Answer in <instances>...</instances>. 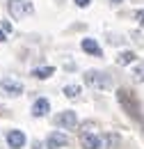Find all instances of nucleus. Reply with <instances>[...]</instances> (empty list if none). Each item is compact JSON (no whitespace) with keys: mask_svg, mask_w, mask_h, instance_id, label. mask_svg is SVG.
<instances>
[{"mask_svg":"<svg viewBox=\"0 0 144 149\" xmlns=\"http://www.w3.org/2000/svg\"><path fill=\"white\" fill-rule=\"evenodd\" d=\"M80 142H82V149H101V138L94 133H82Z\"/></svg>","mask_w":144,"mask_h":149,"instance_id":"obj_10","label":"nucleus"},{"mask_svg":"<svg viewBox=\"0 0 144 149\" xmlns=\"http://www.w3.org/2000/svg\"><path fill=\"white\" fill-rule=\"evenodd\" d=\"M53 74H55V67H37L35 71H32V76L39 78V80H46V78H51Z\"/></svg>","mask_w":144,"mask_h":149,"instance_id":"obj_11","label":"nucleus"},{"mask_svg":"<svg viewBox=\"0 0 144 149\" xmlns=\"http://www.w3.org/2000/svg\"><path fill=\"white\" fill-rule=\"evenodd\" d=\"M135 78L144 83V64H137V67H135Z\"/></svg>","mask_w":144,"mask_h":149,"instance_id":"obj_14","label":"nucleus"},{"mask_svg":"<svg viewBox=\"0 0 144 149\" xmlns=\"http://www.w3.org/2000/svg\"><path fill=\"white\" fill-rule=\"evenodd\" d=\"M48 110H51V101L48 99H37L35 101V106H32V115L35 117H44V115H48Z\"/></svg>","mask_w":144,"mask_h":149,"instance_id":"obj_9","label":"nucleus"},{"mask_svg":"<svg viewBox=\"0 0 144 149\" xmlns=\"http://www.w3.org/2000/svg\"><path fill=\"white\" fill-rule=\"evenodd\" d=\"M7 145L12 149H21L23 145H25V133H21V131H9L7 133Z\"/></svg>","mask_w":144,"mask_h":149,"instance_id":"obj_7","label":"nucleus"},{"mask_svg":"<svg viewBox=\"0 0 144 149\" xmlns=\"http://www.w3.org/2000/svg\"><path fill=\"white\" fill-rule=\"evenodd\" d=\"M135 21L144 28V9H137V12H135Z\"/></svg>","mask_w":144,"mask_h":149,"instance_id":"obj_15","label":"nucleus"},{"mask_svg":"<svg viewBox=\"0 0 144 149\" xmlns=\"http://www.w3.org/2000/svg\"><path fill=\"white\" fill-rule=\"evenodd\" d=\"M73 2H75L78 7H89V2H91V0H73Z\"/></svg>","mask_w":144,"mask_h":149,"instance_id":"obj_16","label":"nucleus"},{"mask_svg":"<svg viewBox=\"0 0 144 149\" xmlns=\"http://www.w3.org/2000/svg\"><path fill=\"white\" fill-rule=\"evenodd\" d=\"M0 94L2 96H18V94H23V85L18 80L5 78V80H0Z\"/></svg>","mask_w":144,"mask_h":149,"instance_id":"obj_3","label":"nucleus"},{"mask_svg":"<svg viewBox=\"0 0 144 149\" xmlns=\"http://www.w3.org/2000/svg\"><path fill=\"white\" fill-rule=\"evenodd\" d=\"M117 99H119V103H121V106L128 110V115L140 117V112H137V103H135V101L128 96V90H119V92H117Z\"/></svg>","mask_w":144,"mask_h":149,"instance_id":"obj_6","label":"nucleus"},{"mask_svg":"<svg viewBox=\"0 0 144 149\" xmlns=\"http://www.w3.org/2000/svg\"><path fill=\"white\" fill-rule=\"evenodd\" d=\"M80 46H82V51H85V53H89V55H94V57H101V46L96 44V39L85 37L82 41H80Z\"/></svg>","mask_w":144,"mask_h":149,"instance_id":"obj_8","label":"nucleus"},{"mask_svg":"<svg viewBox=\"0 0 144 149\" xmlns=\"http://www.w3.org/2000/svg\"><path fill=\"white\" fill-rule=\"evenodd\" d=\"M32 149H44V145H39V142H35V145H32Z\"/></svg>","mask_w":144,"mask_h":149,"instance_id":"obj_17","label":"nucleus"},{"mask_svg":"<svg viewBox=\"0 0 144 149\" xmlns=\"http://www.w3.org/2000/svg\"><path fill=\"white\" fill-rule=\"evenodd\" d=\"M112 2H114V5H119V2H124V0H112Z\"/></svg>","mask_w":144,"mask_h":149,"instance_id":"obj_19","label":"nucleus"},{"mask_svg":"<svg viewBox=\"0 0 144 149\" xmlns=\"http://www.w3.org/2000/svg\"><path fill=\"white\" fill-rule=\"evenodd\" d=\"M7 9H9L12 19H25L28 14L35 12L30 0H7Z\"/></svg>","mask_w":144,"mask_h":149,"instance_id":"obj_2","label":"nucleus"},{"mask_svg":"<svg viewBox=\"0 0 144 149\" xmlns=\"http://www.w3.org/2000/svg\"><path fill=\"white\" fill-rule=\"evenodd\" d=\"M55 124H57L60 129H75L78 117H75L73 110H64V112H60V115L55 117Z\"/></svg>","mask_w":144,"mask_h":149,"instance_id":"obj_5","label":"nucleus"},{"mask_svg":"<svg viewBox=\"0 0 144 149\" xmlns=\"http://www.w3.org/2000/svg\"><path fill=\"white\" fill-rule=\"evenodd\" d=\"M130 62H135V53H133V51H121L119 57H117V64L126 67V64H130Z\"/></svg>","mask_w":144,"mask_h":149,"instance_id":"obj_12","label":"nucleus"},{"mask_svg":"<svg viewBox=\"0 0 144 149\" xmlns=\"http://www.w3.org/2000/svg\"><path fill=\"white\" fill-rule=\"evenodd\" d=\"M85 85H89L94 90H110L112 87V78L103 71H85Z\"/></svg>","mask_w":144,"mask_h":149,"instance_id":"obj_1","label":"nucleus"},{"mask_svg":"<svg viewBox=\"0 0 144 149\" xmlns=\"http://www.w3.org/2000/svg\"><path fill=\"white\" fill-rule=\"evenodd\" d=\"M5 39H7V35H5L2 30H0V41H5Z\"/></svg>","mask_w":144,"mask_h":149,"instance_id":"obj_18","label":"nucleus"},{"mask_svg":"<svg viewBox=\"0 0 144 149\" xmlns=\"http://www.w3.org/2000/svg\"><path fill=\"white\" fill-rule=\"evenodd\" d=\"M66 145H69V138L64 133H60V131H53V133L46 135V149H62Z\"/></svg>","mask_w":144,"mask_h":149,"instance_id":"obj_4","label":"nucleus"},{"mask_svg":"<svg viewBox=\"0 0 144 149\" xmlns=\"http://www.w3.org/2000/svg\"><path fill=\"white\" fill-rule=\"evenodd\" d=\"M64 96L66 99H78L80 96V85H64Z\"/></svg>","mask_w":144,"mask_h":149,"instance_id":"obj_13","label":"nucleus"}]
</instances>
